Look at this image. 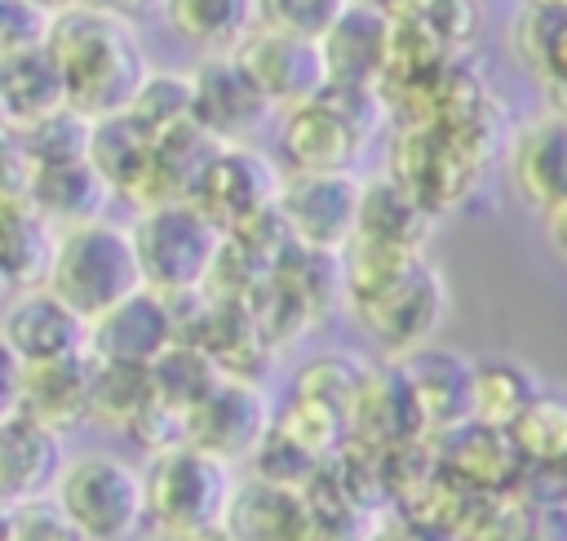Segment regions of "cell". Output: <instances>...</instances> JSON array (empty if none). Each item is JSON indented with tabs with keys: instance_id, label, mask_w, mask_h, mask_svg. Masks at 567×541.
<instances>
[{
	"instance_id": "60d3db41",
	"label": "cell",
	"mask_w": 567,
	"mask_h": 541,
	"mask_svg": "<svg viewBox=\"0 0 567 541\" xmlns=\"http://www.w3.org/2000/svg\"><path fill=\"white\" fill-rule=\"evenodd\" d=\"M372 9H381L390 22H412V18H425L439 0H368Z\"/></svg>"
},
{
	"instance_id": "484cf974",
	"label": "cell",
	"mask_w": 567,
	"mask_h": 541,
	"mask_svg": "<svg viewBox=\"0 0 567 541\" xmlns=\"http://www.w3.org/2000/svg\"><path fill=\"white\" fill-rule=\"evenodd\" d=\"M62 106H66V80L49 44L0 58V111L9 129H31Z\"/></svg>"
},
{
	"instance_id": "8992f818",
	"label": "cell",
	"mask_w": 567,
	"mask_h": 541,
	"mask_svg": "<svg viewBox=\"0 0 567 541\" xmlns=\"http://www.w3.org/2000/svg\"><path fill=\"white\" fill-rule=\"evenodd\" d=\"M146 483V523L190 537L221 532V519L235 497V466L217 461L195 443H173L142 466Z\"/></svg>"
},
{
	"instance_id": "f6af8a7d",
	"label": "cell",
	"mask_w": 567,
	"mask_h": 541,
	"mask_svg": "<svg viewBox=\"0 0 567 541\" xmlns=\"http://www.w3.org/2000/svg\"><path fill=\"white\" fill-rule=\"evenodd\" d=\"M9 293H13V288H9V279H4V270H0V302H4Z\"/></svg>"
},
{
	"instance_id": "cb8c5ba5",
	"label": "cell",
	"mask_w": 567,
	"mask_h": 541,
	"mask_svg": "<svg viewBox=\"0 0 567 541\" xmlns=\"http://www.w3.org/2000/svg\"><path fill=\"white\" fill-rule=\"evenodd\" d=\"M27 204H31L53 231H75V226H89V222H102V217H106L111 186L102 182V173H97L89 160L49 164V169H31Z\"/></svg>"
},
{
	"instance_id": "4dcf8cb0",
	"label": "cell",
	"mask_w": 567,
	"mask_h": 541,
	"mask_svg": "<svg viewBox=\"0 0 567 541\" xmlns=\"http://www.w3.org/2000/svg\"><path fill=\"white\" fill-rule=\"evenodd\" d=\"M509 439L523 466L558 474L567 466V390H540L523 408V417L509 426Z\"/></svg>"
},
{
	"instance_id": "ffe728a7",
	"label": "cell",
	"mask_w": 567,
	"mask_h": 541,
	"mask_svg": "<svg viewBox=\"0 0 567 541\" xmlns=\"http://www.w3.org/2000/svg\"><path fill=\"white\" fill-rule=\"evenodd\" d=\"M390 31L394 22L372 9L368 0H350L341 18L319 40L328 84H354V89H381L385 58H390Z\"/></svg>"
},
{
	"instance_id": "8d00e7d4",
	"label": "cell",
	"mask_w": 567,
	"mask_h": 541,
	"mask_svg": "<svg viewBox=\"0 0 567 541\" xmlns=\"http://www.w3.org/2000/svg\"><path fill=\"white\" fill-rule=\"evenodd\" d=\"M53 31V13L31 0H0V58L44 49Z\"/></svg>"
},
{
	"instance_id": "83f0119b",
	"label": "cell",
	"mask_w": 567,
	"mask_h": 541,
	"mask_svg": "<svg viewBox=\"0 0 567 541\" xmlns=\"http://www.w3.org/2000/svg\"><path fill=\"white\" fill-rule=\"evenodd\" d=\"M58 248V231L27 204V200H0V270L9 288H40L49 279Z\"/></svg>"
},
{
	"instance_id": "5bb4252c",
	"label": "cell",
	"mask_w": 567,
	"mask_h": 541,
	"mask_svg": "<svg viewBox=\"0 0 567 541\" xmlns=\"http://www.w3.org/2000/svg\"><path fill=\"white\" fill-rule=\"evenodd\" d=\"M190 84H195V124L204 133H213L221 146L252 137L275 111L261 98V89L252 84V75L239 67L235 53L204 58L190 71Z\"/></svg>"
},
{
	"instance_id": "44dd1931",
	"label": "cell",
	"mask_w": 567,
	"mask_h": 541,
	"mask_svg": "<svg viewBox=\"0 0 567 541\" xmlns=\"http://www.w3.org/2000/svg\"><path fill=\"white\" fill-rule=\"evenodd\" d=\"M434 461L452 483H461L470 492H501L523 470V457H518L509 430H496L483 421H461L447 435H439Z\"/></svg>"
},
{
	"instance_id": "9c48e42d",
	"label": "cell",
	"mask_w": 567,
	"mask_h": 541,
	"mask_svg": "<svg viewBox=\"0 0 567 541\" xmlns=\"http://www.w3.org/2000/svg\"><path fill=\"white\" fill-rule=\"evenodd\" d=\"M279 186H284V173L270 155L252 151L248 142H230V146H217V155L208 160L204 177L190 191V204L204 217H213L221 235H235L248 222L275 213Z\"/></svg>"
},
{
	"instance_id": "603a6c76",
	"label": "cell",
	"mask_w": 567,
	"mask_h": 541,
	"mask_svg": "<svg viewBox=\"0 0 567 541\" xmlns=\"http://www.w3.org/2000/svg\"><path fill=\"white\" fill-rule=\"evenodd\" d=\"M434 213L390 173H372L359 186V222L354 235L385 244V248H403V253H425L430 235H434Z\"/></svg>"
},
{
	"instance_id": "6da1fadb",
	"label": "cell",
	"mask_w": 567,
	"mask_h": 541,
	"mask_svg": "<svg viewBox=\"0 0 567 541\" xmlns=\"http://www.w3.org/2000/svg\"><path fill=\"white\" fill-rule=\"evenodd\" d=\"M341 297L394 364L425 350L447 315V279L425 253L385 248L359 235L341 248Z\"/></svg>"
},
{
	"instance_id": "5b68a950",
	"label": "cell",
	"mask_w": 567,
	"mask_h": 541,
	"mask_svg": "<svg viewBox=\"0 0 567 541\" xmlns=\"http://www.w3.org/2000/svg\"><path fill=\"white\" fill-rule=\"evenodd\" d=\"M53 510L84 541H133L146 528V483L120 452H75L53 483Z\"/></svg>"
},
{
	"instance_id": "ee69618b",
	"label": "cell",
	"mask_w": 567,
	"mask_h": 541,
	"mask_svg": "<svg viewBox=\"0 0 567 541\" xmlns=\"http://www.w3.org/2000/svg\"><path fill=\"white\" fill-rule=\"evenodd\" d=\"M31 4H40V9H49V13H66V9H75V4H84V0H31Z\"/></svg>"
},
{
	"instance_id": "ba28073f",
	"label": "cell",
	"mask_w": 567,
	"mask_h": 541,
	"mask_svg": "<svg viewBox=\"0 0 567 541\" xmlns=\"http://www.w3.org/2000/svg\"><path fill=\"white\" fill-rule=\"evenodd\" d=\"M359 186L354 173H284L275 213L297 248L337 253L354 239L359 222Z\"/></svg>"
},
{
	"instance_id": "74e56055",
	"label": "cell",
	"mask_w": 567,
	"mask_h": 541,
	"mask_svg": "<svg viewBox=\"0 0 567 541\" xmlns=\"http://www.w3.org/2000/svg\"><path fill=\"white\" fill-rule=\"evenodd\" d=\"M9 541H84V537L53 510V501H35V506H18Z\"/></svg>"
},
{
	"instance_id": "e0dca14e",
	"label": "cell",
	"mask_w": 567,
	"mask_h": 541,
	"mask_svg": "<svg viewBox=\"0 0 567 541\" xmlns=\"http://www.w3.org/2000/svg\"><path fill=\"white\" fill-rule=\"evenodd\" d=\"M66 466L62 435L13 412L0 421V501L4 506H35L53 497V483Z\"/></svg>"
},
{
	"instance_id": "7402d4cb",
	"label": "cell",
	"mask_w": 567,
	"mask_h": 541,
	"mask_svg": "<svg viewBox=\"0 0 567 541\" xmlns=\"http://www.w3.org/2000/svg\"><path fill=\"white\" fill-rule=\"evenodd\" d=\"M89 164L102 173L111 195L133 200L137 208L159 204L155 200V137L124 111L93 120V142H89Z\"/></svg>"
},
{
	"instance_id": "8fae6325",
	"label": "cell",
	"mask_w": 567,
	"mask_h": 541,
	"mask_svg": "<svg viewBox=\"0 0 567 541\" xmlns=\"http://www.w3.org/2000/svg\"><path fill=\"white\" fill-rule=\"evenodd\" d=\"M0 337L27 368L89 355V319H80L44 284L9 293V302L0 306Z\"/></svg>"
},
{
	"instance_id": "9a60e30c",
	"label": "cell",
	"mask_w": 567,
	"mask_h": 541,
	"mask_svg": "<svg viewBox=\"0 0 567 541\" xmlns=\"http://www.w3.org/2000/svg\"><path fill=\"white\" fill-rule=\"evenodd\" d=\"M505 164L514 191L532 208L549 213L567 204V115L563 111L527 115L505 142Z\"/></svg>"
},
{
	"instance_id": "d590c367",
	"label": "cell",
	"mask_w": 567,
	"mask_h": 541,
	"mask_svg": "<svg viewBox=\"0 0 567 541\" xmlns=\"http://www.w3.org/2000/svg\"><path fill=\"white\" fill-rule=\"evenodd\" d=\"M425 27L439 35V44L452 58H465L487 31V4L483 0H439L425 13Z\"/></svg>"
},
{
	"instance_id": "d4e9b609",
	"label": "cell",
	"mask_w": 567,
	"mask_h": 541,
	"mask_svg": "<svg viewBox=\"0 0 567 541\" xmlns=\"http://www.w3.org/2000/svg\"><path fill=\"white\" fill-rule=\"evenodd\" d=\"M89 381H93V359H62V364H40L22 372V395L18 412L66 435L89 421Z\"/></svg>"
},
{
	"instance_id": "1f68e13d",
	"label": "cell",
	"mask_w": 567,
	"mask_h": 541,
	"mask_svg": "<svg viewBox=\"0 0 567 541\" xmlns=\"http://www.w3.org/2000/svg\"><path fill=\"white\" fill-rule=\"evenodd\" d=\"M155 404L151 395V372L146 368H128V364H97L93 359V381H89V421L115 426V430H133L142 421V412Z\"/></svg>"
},
{
	"instance_id": "f1b7e54d",
	"label": "cell",
	"mask_w": 567,
	"mask_h": 541,
	"mask_svg": "<svg viewBox=\"0 0 567 541\" xmlns=\"http://www.w3.org/2000/svg\"><path fill=\"white\" fill-rule=\"evenodd\" d=\"M536 395H540V381H536V372H532L523 359H514V355L474 359V377H470V421L509 430Z\"/></svg>"
},
{
	"instance_id": "7a4b0ae2",
	"label": "cell",
	"mask_w": 567,
	"mask_h": 541,
	"mask_svg": "<svg viewBox=\"0 0 567 541\" xmlns=\"http://www.w3.org/2000/svg\"><path fill=\"white\" fill-rule=\"evenodd\" d=\"M49 49L66 80V106L89 120L124 115L151 75L137 27L111 9L75 4L53 13Z\"/></svg>"
},
{
	"instance_id": "d6986e66",
	"label": "cell",
	"mask_w": 567,
	"mask_h": 541,
	"mask_svg": "<svg viewBox=\"0 0 567 541\" xmlns=\"http://www.w3.org/2000/svg\"><path fill=\"white\" fill-rule=\"evenodd\" d=\"M230 541H319V519L301 488L266 483L257 474L235 483L230 510L221 519Z\"/></svg>"
},
{
	"instance_id": "e575fe53",
	"label": "cell",
	"mask_w": 567,
	"mask_h": 541,
	"mask_svg": "<svg viewBox=\"0 0 567 541\" xmlns=\"http://www.w3.org/2000/svg\"><path fill=\"white\" fill-rule=\"evenodd\" d=\"M252 4H257L261 31H279V35L319 44L350 0H252Z\"/></svg>"
},
{
	"instance_id": "52a82bcc",
	"label": "cell",
	"mask_w": 567,
	"mask_h": 541,
	"mask_svg": "<svg viewBox=\"0 0 567 541\" xmlns=\"http://www.w3.org/2000/svg\"><path fill=\"white\" fill-rule=\"evenodd\" d=\"M492 155V137L470 133V129H447V124H408L394 142L390 177H399L434 217L461 208Z\"/></svg>"
},
{
	"instance_id": "f546056e",
	"label": "cell",
	"mask_w": 567,
	"mask_h": 541,
	"mask_svg": "<svg viewBox=\"0 0 567 541\" xmlns=\"http://www.w3.org/2000/svg\"><path fill=\"white\" fill-rule=\"evenodd\" d=\"M151 395H155V404L159 408H168L173 417H190L217 386H221V364L204 350V346H195V341H173L151 368Z\"/></svg>"
},
{
	"instance_id": "4fadbf2b",
	"label": "cell",
	"mask_w": 567,
	"mask_h": 541,
	"mask_svg": "<svg viewBox=\"0 0 567 541\" xmlns=\"http://www.w3.org/2000/svg\"><path fill=\"white\" fill-rule=\"evenodd\" d=\"M239 67L252 75V84L261 89V98L275 111H292L310 98L323 93L328 71H323V53L315 40H292L279 31H252L239 49H235Z\"/></svg>"
},
{
	"instance_id": "b9f144b4",
	"label": "cell",
	"mask_w": 567,
	"mask_h": 541,
	"mask_svg": "<svg viewBox=\"0 0 567 541\" xmlns=\"http://www.w3.org/2000/svg\"><path fill=\"white\" fill-rule=\"evenodd\" d=\"M545 239H549L554 257L567 266V204H558V208L545 213Z\"/></svg>"
},
{
	"instance_id": "ab89813d",
	"label": "cell",
	"mask_w": 567,
	"mask_h": 541,
	"mask_svg": "<svg viewBox=\"0 0 567 541\" xmlns=\"http://www.w3.org/2000/svg\"><path fill=\"white\" fill-rule=\"evenodd\" d=\"M22 372H27V364L4 346V337H0V421L4 417H13L18 412V395H22Z\"/></svg>"
},
{
	"instance_id": "836d02e7",
	"label": "cell",
	"mask_w": 567,
	"mask_h": 541,
	"mask_svg": "<svg viewBox=\"0 0 567 541\" xmlns=\"http://www.w3.org/2000/svg\"><path fill=\"white\" fill-rule=\"evenodd\" d=\"M18 142H22V155L31 169H49V164H75V160H89V142H93V120L62 106L53 115H44L40 124L31 129H18Z\"/></svg>"
},
{
	"instance_id": "7c38bea8",
	"label": "cell",
	"mask_w": 567,
	"mask_h": 541,
	"mask_svg": "<svg viewBox=\"0 0 567 541\" xmlns=\"http://www.w3.org/2000/svg\"><path fill=\"white\" fill-rule=\"evenodd\" d=\"M177 306L173 297H159L151 288H137L106 315L89 324V359L97 364H128L151 368L173 341H177Z\"/></svg>"
},
{
	"instance_id": "bcb514c9",
	"label": "cell",
	"mask_w": 567,
	"mask_h": 541,
	"mask_svg": "<svg viewBox=\"0 0 567 541\" xmlns=\"http://www.w3.org/2000/svg\"><path fill=\"white\" fill-rule=\"evenodd\" d=\"M204 541H230V537H221V532H213V537H204Z\"/></svg>"
},
{
	"instance_id": "d6a6232c",
	"label": "cell",
	"mask_w": 567,
	"mask_h": 541,
	"mask_svg": "<svg viewBox=\"0 0 567 541\" xmlns=\"http://www.w3.org/2000/svg\"><path fill=\"white\" fill-rule=\"evenodd\" d=\"M128 115L151 133V137H164L182 124L195 120V84H190V71H151L128 106Z\"/></svg>"
},
{
	"instance_id": "2e32d148",
	"label": "cell",
	"mask_w": 567,
	"mask_h": 541,
	"mask_svg": "<svg viewBox=\"0 0 567 541\" xmlns=\"http://www.w3.org/2000/svg\"><path fill=\"white\" fill-rule=\"evenodd\" d=\"M368 137L323 98H310L284 111L279 124V155L288 173H354L359 151Z\"/></svg>"
},
{
	"instance_id": "3957f363",
	"label": "cell",
	"mask_w": 567,
	"mask_h": 541,
	"mask_svg": "<svg viewBox=\"0 0 567 541\" xmlns=\"http://www.w3.org/2000/svg\"><path fill=\"white\" fill-rule=\"evenodd\" d=\"M128 235L137 248L142 284L159 297L204 293L226 244L221 226L204 217L190 200H164V204L137 208Z\"/></svg>"
},
{
	"instance_id": "4316f807",
	"label": "cell",
	"mask_w": 567,
	"mask_h": 541,
	"mask_svg": "<svg viewBox=\"0 0 567 541\" xmlns=\"http://www.w3.org/2000/svg\"><path fill=\"white\" fill-rule=\"evenodd\" d=\"M159 13L168 31L208 58L235 53L257 31V4L252 0H159Z\"/></svg>"
},
{
	"instance_id": "277c9868",
	"label": "cell",
	"mask_w": 567,
	"mask_h": 541,
	"mask_svg": "<svg viewBox=\"0 0 567 541\" xmlns=\"http://www.w3.org/2000/svg\"><path fill=\"white\" fill-rule=\"evenodd\" d=\"M44 288L53 297H62L89 324L97 315H106L111 306H120L124 297H133L137 288H146L128 226L102 217V222H89L75 231H58V248H53Z\"/></svg>"
},
{
	"instance_id": "7dc6e473",
	"label": "cell",
	"mask_w": 567,
	"mask_h": 541,
	"mask_svg": "<svg viewBox=\"0 0 567 541\" xmlns=\"http://www.w3.org/2000/svg\"><path fill=\"white\" fill-rule=\"evenodd\" d=\"M4 124H9V120H4V111H0V129H4Z\"/></svg>"
},
{
	"instance_id": "30bf717a",
	"label": "cell",
	"mask_w": 567,
	"mask_h": 541,
	"mask_svg": "<svg viewBox=\"0 0 567 541\" xmlns=\"http://www.w3.org/2000/svg\"><path fill=\"white\" fill-rule=\"evenodd\" d=\"M270 426H275V412L261 386L244 377H221V386L186 417V443L213 452L226 466H239V461H252Z\"/></svg>"
},
{
	"instance_id": "f35d334b",
	"label": "cell",
	"mask_w": 567,
	"mask_h": 541,
	"mask_svg": "<svg viewBox=\"0 0 567 541\" xmlns=\"http://www.w3.org/2000/svg\"><path fill=\"white\" fill-rule=\"evenodd\" d=\"M540 75L549 80V89H567V9L558 13V22L549 31V44L540 53Z\"/></svg>"
},
{
	"instance_id": "7bdbcfd3",
	"label": "cell",
	"mask_w": 567,
	"mask_h": 541,
	"mask_svg": "<svg viewBox=\"0 0 567 541\" xmlns=\"http://www.w3.org/2000/svg\"><path fill=\"white\" fill-rule=\"evenodd\" d=\"M142 541H204V537H190V532H168V528H151Z\"/></svg>"
},
{
	"instance_id": "ac0fdd59",
	"label": "cell",
	"mask_w": 567,
	"mask_h": 541,
	"mask_svg": "<svg viewBox=\"0 0 567 541\" xmlns=\"http://www.w3.org/2000/svg\"><path fill=\"white\" fill-rule=\"evenodd\" d=\"M403 386L412 395L421 435H447L452 426L470 421V377H474V359L447 350V346H425L408 359H399Z\"/></svg>"
}]
</instances>
